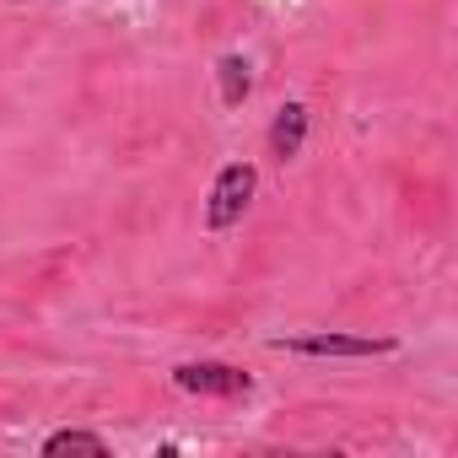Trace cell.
Returning a JSON list of instances; mask_svg holds the SVG:
<instances>
[{"label": "cell", "mask_w": 458, "mask_h": 458, "mask_svg": "<svg viewBox=\"0 0 458 458\" xmlns=\"http://www.w3.org/2000/svg\"><path fill=\"white\" fill-rule=\"evenodd\" d=\"M302 140H308V108L302 103H286L276 114V124H270V157L276 162H292L302 151Z\"/></svg>", "instance_id": "277c9868"}, {"label": "cell", "mask_w": 458, "mask_h": 458, "mask_svg": "<svg viewBox=\"0 0 458 458\" xmlns=\"http://www.w3.org/2000/svg\"><path fill=\"white\" fill-rule=\"evenodd\" d=\"M173 383L199 399H243L254 388V377L243 367H226V361H183V367H173Z\"/></svg>", "instance_id": "7a4b0ae2"}, {"label": "cell", "mask_w": 458, "mask_h": 458, "mask_svg": "<svg viewBox=\"0 0 458 458\" xmlns=\"http://www.w3.org/2000/svg\"><path fill=\"white\" fill-rule=\"evenodd\" d=\"M254 189H259V173L249 162H226L210 183V199H205V226L210 233H226V226H238L243 210L254 205Z\"/></svg>", "instance_id": "6da1fadb"}, {"label": "cell", "mask_w": 458, "mask_h": 458, "mask_svg": "<svg viewBox=\"0 0 458 458\" xmlns=\"http://www.w3.org/2000/svg\"><path fill=\"white\" fill-rule=\"evenodd\" d=\"M44 453H49V458H60V453H87V458H108V442H103L98 431H55V437H44Z\"/></svg>", "instance_id": "8992f818"}, {"label": "cell", "mask_w": 458, "mask_h": 458, "mask_svg": "<svg viewBox=\"0 0 458 458\" xmlns=\"http://www.w3.org/2000/svg\"><path fill=\"white\" fill-rule=\"evenodd\" d=\"M276 351H292V356H388L394 340L388 335H297V340H270Z\"/></svg>", "instance_id": "3957f363"}, {"label": "cell", "mask_w": 458, "mask_h": 458, "mask_svg": "<svg viewBox=\"0 0 458 458\" xmlns=\"http://www.w3.org/2000/svg\"><path fill=\"white\" fill-rule=\"evenodd\" d=\"M216 76H221V103L226 108H238L249 92H254V76H249V60H238V55H226L221 65H216Z\"/></svg>", "instance_id": "5b68a950"}]
</instances>
